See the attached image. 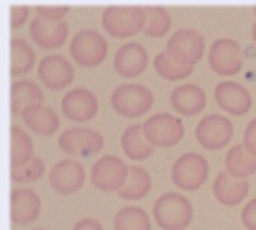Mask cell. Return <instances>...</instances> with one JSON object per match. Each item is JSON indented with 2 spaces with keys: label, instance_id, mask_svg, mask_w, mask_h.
I'll use <instances>...</instances> for the list:
<instances>
[{
  "label": "cell",
  "instance_id": "cell-1",
  "mask_svg": "<svg viewBox=\"0 0 256 230\" xmlns=\"http://www.w3.org/2000/svg\"><path fill=\"white\" fill-rule=\"evenodd\" d=\"M102 28L116 38H128L146 28L144 5H108L102 13Z\"/></svg>",
  "mask_w": 256,
  "mask_h": 230
},
{
  "label": "cell",
  "instance_id": "cell-2",
  "mask_svg": "<svg viewBox=\"0 0 256 230\" xmlns=\"http://www.w3.org/2000/svg\"><path fill=\"white\" fill-rule=\"evenodd\" d=\"M154 220L162 230H184L192 220V202L184 195L166 192L154 202Z\"/></svg>",
  "mask_w": 256,
  "mask_h": 230
},
{
  "label": "cell",
  "instance_id": "cell-3",
  "mask_svg": "<svg viewBox=\"0 0 256 230\" xmlns=\"http://www.w3.org/2000/svg\"><path fill=\"white\" fill-rule=\"evenodd\" d=\"M110 105L123 118H138V115H146L152 110L154 95H152V90H146L141 85H123L113 92Z\"/></svg>",
  "mask_w": 256,
  "mask_h": 230
},
{
  "label": "cell",
  "instance_id": "cell-4",
  "mask_svg": "<svg viewBox=\"0 0 256 230\" xmlns=\"http://www.w3.org/2000/svg\"><path fill=\"white\" fill-rule=\"evenodd\" d=\"M72 59L77 61L80 67L92 69L98 64H102L105 56H108V44L98 31H80L72 38Z\"/></svg>",
  "mask_w": 256,
  "mask_h": 230
},
{
  "label": "cell",
  "instance_id": "cell-5",
  "mask_svg": "<svg viewBox=\"0 0 256 230\" xmlns=\"http://www.w3.org/2000/svg\"><path fill=\"white\" fill-rule=\"evenodd\" d=\"M144 133H146V141L152 146L166 149V146H174L184 138V125L180 123V118L162 113V115H154L144 123Z\"/></svg>",
  "mask_w": 256,
  "mask_h": 230
},
{
  "label": "cell",
  "instance_id": "cell-6",
  "mask_svg": "<svg viewBox=\"0 0 256 230\" xmlns=\"http://www.w3.org/2000/svg\"><path fill=\"white\" fill-rule=\"evenodd\" d=\"M172 179L182 192H192L208 179V161L200 154H184L172 166Z\"/></svg>",
  "mask_w": 256,
  "mask_h": 230
},
{
  "label": "cell",
  "instance_id": "cell-7",
  "mask_svg": "<svg viewBox=\"0 0 256 230\" xmlns=\"http://www.w3.org/2000/svg\"><path fill=\"white\" fill-rule=\"evenodd\" d=\"M166 51L172 54L180 64L184 67H195L202 51H205V41L198 31H192V28H182L177 31L172 38H169V44H166Z\"/></svg>",
  "mask_w": 256,
  "mask_h": 230
},
{
  "label": "cell",
  "instance_id": "cell-8",
  "mask_svg": "<svg viewBox=\"0 0 256 230\" xmlns=\"http://www.w3.org/2000/svg\"><path fill=\"white\" fill-rule=\"evenodd\" d=\"M128 179V166L116 156H102L92 166V184L100 192H120Z\"/></svg>",
  "mask_w": 256,
  "mask_h": 230
},
{
  "label": "cell",
  "instance_id": "cell-9",
  "mask_svg": "<svg viewBox=\"0 0 256 230\" xmlns=\"http://www.w3.org/2000/svg\"><path fill=\"white\" fill-rule=\"evenodd\" d=\"M102 136L95 128H72L59 136V149L72 156H92L102 149Z\"/></svg>",
  "mask_w": 256,
  "mask_h": 230
},
{
  "label": "cell",
  "instance_id": "cell-10",
  "mask_svg": "<svg viewBox=\"0 0 256 230\" xmlns=\"http://www.w3.org/2000/svg\"><path fill=\"white\" fill-rule=\"evenodd\" d=\"M244 56H241V46L233 38H218L216 44L210 46V67L212 72H218L223 77H230L241 72Z\"/></svg>",
  "mask_w": 256,
  "mask_h": 230
},
{
  "label": "cell",
  "instance_id": "cell-11",
  "mask_svg": "<svg viewBox=\"0 0 256 230\" xmlns=\"http://www.w3.org/2000/svg\"><path fill=\"white\" fill-rule=\"evenodd\" d=\"M195 136H198L200 146H205V149H210V151H216V149H223V146L230 141L233 125L223 115H208V118L200 120V125L195 128Z\"/></svg>",
  "mask_w": 256,
  "mask_h": 230
},
{
  "label": "cell",
  "instance_id": "cell-12",
  "mask_svg": "<svg viewBox=\"0 0 256 230\" xmlns=\"http://www.w3.org/2000/svg\"><path fill=\"white\" fill-rule=\"evenodd\" d=\"M38 79L44 82V87L49 90H64V87H70L72 85V79H74V69L72 64L64 56H46V59H41V64H38Z\"/></svg>",
  "mask_w": 256,
  "mask_h": 230
},
{
  "label": "cell",
  "instance_id": "cell-13",
  "mask_svg": "<svg viewBox=\"0 0 256 230\" xmlns=\"http://www.w3.org/2000/svg\"><path fill=\"white\" fill-rule=\"evenodd\" d=\"M49 182L59 195H74L84 184V169L80 166V161L64 159V161L54 164V169L49 172Z\"/></svg>",
  "mask_w": 256,
  "mask_h": 230
},
{
  "label": "cell",
  "instance_id": "cell-14",
  "mask_svg": "<svg viewBox=\"0 0 256 230\" xmlns=\"http://www.w3.org/2000/svg\"><path fill=\"white\" fill-rule=\"evenodd\" d=\"M62 110H64V115H67L70 120H74V123L90 120L98 113V97L90 90H82V87L70 90L67 95H64V100H62Z\"/></svg>",
  "mask_w": 256,
  "mask_h": 230
},
{
  "label": "cell",
  "instance_id": "cell-15",
  "mask_svg": "<svg viewBox=\"0 0 256 230\" xmlns=\"http://www.w3.org/2000/svg\"><path fill=\"white\" fill-rule=\"evenodd\" d=\"M31 38L38 49H59L64 41H67V33H70V26L64 23H49L44 18H34L31 20Z\"/></svg>",
  "mask_w": 256,
  "mask_h": 230
},
{
  "label": "cell",
  "instance_id": "cell-16",
  "mask_svg": "<svg viewBox=\"0 0 256 230\" xmlns=\"http://www.w3.org/2000/svg\"><path fill=\"white\" fill-rule=\"evenodd\" d=\"M216 102L220 105V110L230 115H244L251 108V95L246 87L236 85V82H223V85L216 87Z\"/></svg>",
  "mask_w": 256,
  "mask_h": 230
},
{
  "label": "cell",
  "instance_id": "cell-17",
  "mask_svg": "<svg viewBox=\"0 0 256 230\" xmlns=\"http://www.w3.org/2000/svg\"><path fill=\"white\" fill-rule=\"evenodd\" d=\"M41 215V200L31 190H16L10 195V220L16 225H28Z\"/></svg>",
  "mask_w": 256,
  "mask_h": 230
},
{
  "label": "cell",
  "instance_id": "cell-18",
  "mask_svg": "<svg viewBox=\"0 0 256 230\" xmlns=\"http://www.w3.org/2000/svg\"><path fill=\"white\" fill-rule=\"evenodd\" d=\"M113 64H116V72L123 74V77H138V74L146 72L148 54L141 44H126L123 49H118Z\"/></svg>",
  "mask_w": 256,
  "mask_h": 230
},
{
  "label": "cell",
  "instance_id": "cell-19",
  "mask_svg": "<svg viewBox=\"0 0 256 230\" xmlns=\"http://www.w3.org/2000/svg\"><path fill=\"white\" fill-rule=\"evenodd\" d=\"M212 192H216V200L220 205H238L246 195H248V182L246 179H238L228 172H220L216 184H212Z\"/></svg>",
  "mask_w": 256,
  "mask_h": 230
},
{
  "label": "cell",
  "instance_id": "cell-20",
  "mask_svg": "<svg viewBox=\"0 0 256 230\" xmlns=\"http://www.w3.org/2000/svg\"><path fill=\"white\" fill-rule=\"evenodd\" d=\"M24 123H26V128L28 131H34L36 136H52V133H56L59 131V115L52 110V108H46V105H31L28 110H24Z\"/></svg>",
  "mask_w": 256,
  "mask_h": 230
},
{
  "label": "cell",
  "instance_id": "cell-21",
  "mask_svg": "<svg viewBox=\"0 0 256 230\" xmlns=\"http://www.w3.org/2000/svg\"><path fill=\"white\" fill-rule=\"evenodd\" d=\"M172 108L180 115H198L205 108V92L198 85H182L172 92Z\"/></svg>",
  "mask_w": 256,
  "mask_h": 230
},
{
  "label": "cell",
  "instance_id": "cell-22",
  "mask_svg": "<svg viewBox=\"0 0 256 230\" xmlns=\"http://www.w3.org/2000/svg\"><path fill=\"white\" fill-rule=\"evenodd\" d=\"M41 97H44V90H41L36 82L20 79L10 90V110L18 113V115H24V110H28L31 105H38Z\"/></svg>",
  "mask_w": 256,
  "mask_h": 230
},
{
  "label": "cell",
  "instance_id": "cell-23",
  "mask_svg": "<svg viewBox=\"0 0 256 230\" xmlns=\"http://www.w3.org/2000/svg\"><path fill=\"white\" fill-rule=\"evenodd\" d=\"M123 151L128 159H134V161H144L154 154V146L146 141V133H144V125H131V128H126L123 138Z\"/></svg>",
  "mask_w": 256,
  "mask_h": 230
},
{
  "label": "cell",
  "instance_id": "cell-24",
  "mask_svg": "<svg viewBox=\"0 0 256 230\" xmlns=\"http://www.w3.org/2000/svg\"><path fill=\"white\" fill-rule=\"evenodd\" d=\"M28 161H34L31 136H28L24 128L13 125V128H10V166H13V172H16V169H24Z\"/></svg>",
  "mask_w": 256,
  "mask_h": 230
},
{
  "label": "cell",
  "instance_id": "cell-25",
  "mask_svg": "<svg viewBox=\"0 0 256 230\" xmlns=\"http://www.w3.org/2000/svg\"><path fill=\"white\" fill-rule=\"evenodd\" d=\"M148 190H152V177H148V172L141 169V166H131L128 169V179L120 187L118 195L123 200H141L148 195Z\"/></svg>",
  "mask_w": 256,
  "mask_h": 230
},
{
  "label": "cell",
  "instance_id": "cell-26",
  "mask_svg": "<svg viewBox=\"0 0 256 230\" xmlns=\"http://www.w3.org/2000/svg\"><path fill=\"white\" fill-rule=\"evenodd\" d=\"M226 172L238 177V179H246L256 172V156H251L244 146H233L226 156Z\"/></svg>",
  "mask_w": 256,
  "mask_h": 230
},
{
  "label": "cell",
  "instance_id": "cell-27",
  "mask_svg": "<svg viewBox=\"0 0 256 230\" xmlns=\"http://www.w3.org/2000/svg\"><path fill=\"white\" fill-rule=\"evenodd\" d=\"M34 61H36V54H34L31 44L24 38H16L10 44V72H13V77H24L26 72H31Z\"/></svg>",
  "mask_w": 256,
  "mask_h": 230
},
{
  "label": "cell",
  "instance_id": "cell-28",
  "mask_svg": "<svg viewBox=\"0 0 256 230\" xmlns=\"http://www.w3.org/2000/svg\"><path fill=\"white\" fill-rule=\"evenodd\" d=\"M116 230H152V220L141 207H123L113 220Z\"/></svg>",
  "mask_w": 256,
  "mask_h": 230
},
{
  "label": "cell",
  "instance_id": "cell-29",
  "mask_svg": "<svg viewBox=\"0 0 256 230\" xmlns=\"http://www.w3.org/2000/svg\"><path fill=\"white\" fill-rule=\"evenodd\" d=\"M144 8H146V28H144V33L152 36V38L164 36L169 31V26H172L169 13L162 5H144Z\"/></svg>",
  "mask_w": 256,
  "mask_h": 230
},
{
  "label": "cell",
  "instance_id": "cell-30",
  "mask_svg": "<svg viewBox=\"0 0 256 230\" xmlns=\"http://www.w3.org/2000/svg\"><path fill=\"white\" fill-rule=\"evenodd\" d=\"M154 69H156L164 79H172V82L184 79V77H190V72H192V67L180 64V61H177L172 54H169V51L156 54V59H154Z\"/></svg>",
  "mask_w": 256,
  "mask_h": 230
},
{
  "label": "cell",
  "instance_id": "cell-31",
  "mask_svg": "<svg viewBox=\"0 0 256 230\" xmlns=\"http://www.w3.org/2000/svg\"><path fill=\"white\" fill-rule=\"evenodd\" d=\"M41 174H44V161L34 159L24 166V169H16L10 177H13V182H36V179H41Z\"/></svg>",
  "mask_w": 256,
  "mask_h": 230
},
{
  "label": "cell",
  "instance_id": "cell-32",
  "mask_svg": "<svg viewBox=\"0 0 256 230\" xmlns=\"http://www.w3.org/2000/svg\"><path fill=\"white\" fill-rule=\"evenodd\" d=\"M67 13H70V5H54V3L36 5V18H44L49 23H62Z\"/></svg>",
  "mask_w": 256,
  "mask_h": 230
},
{
  "label": "cell",
  "instance_id": "cell-33",
  "mask_svg": "<svg viewBox=\"0 0 256 230\" xmlns=\"http://www.w3.org/2000/svg\"><path fill=\"white\" fill-rule=\"evenodd\" d=\"M28 5H13L10 8V26L13 28H18V26H24L26 20H28Z\"/></svg>",
  "mask_w": 256,
  "mask_h": 230
},
{
  "label": "cell",
  "instance_id": "cell-34",
  "mask_svg": "<svg viewBox=\"0 0 256 230\" xmlns=\"http://www.w3.org/2000/svg\"><path fill=\"white\" fill-rule=\"evenodd\" d=\"M244 149H246L251 156H256V120L248 123V128H246V133H244Z\"/></svg>",
  "mask_w": 256,
  "mask_h": 230
},
{
  "label": "cell",
  "instance_id": "cell-35",
  "mask_svg": "<svg viewBox=\"0 0 256 230\" xmlns=\"http://www.w3.org/2000/svg\"><path fill=\"white\" fill-rule=\"evenodd\" d=\"M244 225L248 230H256V200H251L246 207H244Z\"/></svg>",
  "mask_w": 256,
  "mask_h": 230
},
{
  "label": "cell",
  "instance_id": "cell-36",
  "mask_svg": "<svg viewBox=\"0 0 256 230\" xmlns=\"http://www.w3.org/2000/svg\"><path fill=\"white\" fill-rule=\"evenodd\" d=\"M72 230H102V225H100L95 218H82V220H80V223H77Z\"/></svg>",
  "mask_w": 256,
  "mask_h": 230
},
{
  "label": "cell",
  "instance_id": "cell-37",
  "mask_svg": "<svg viewBox=\"0 0 256 230\" xmlns=\"http://www.w3.org/2000/svg\"><path fill=\"white\" fill-rule=\"evenodd\" d=\"M254 41H256V26H254Z\"/></svg>",
  "mask_w": 256,
  "mask_h": 230
},
{
  "label": "cell",
  "instance_id": "cell-38",
  "mask_svg": "<svg viewBox=\"0 0 256 230\" xmlns=\"http://www.w3.org/2000/svg\"><path fill=\"white\" fill-rule=\"evenodd\" d=\"M254 15H256V8H254Z\"/></svg>",
  "mask_w": 256,
  "mask_h": 230
}]
</instances>
